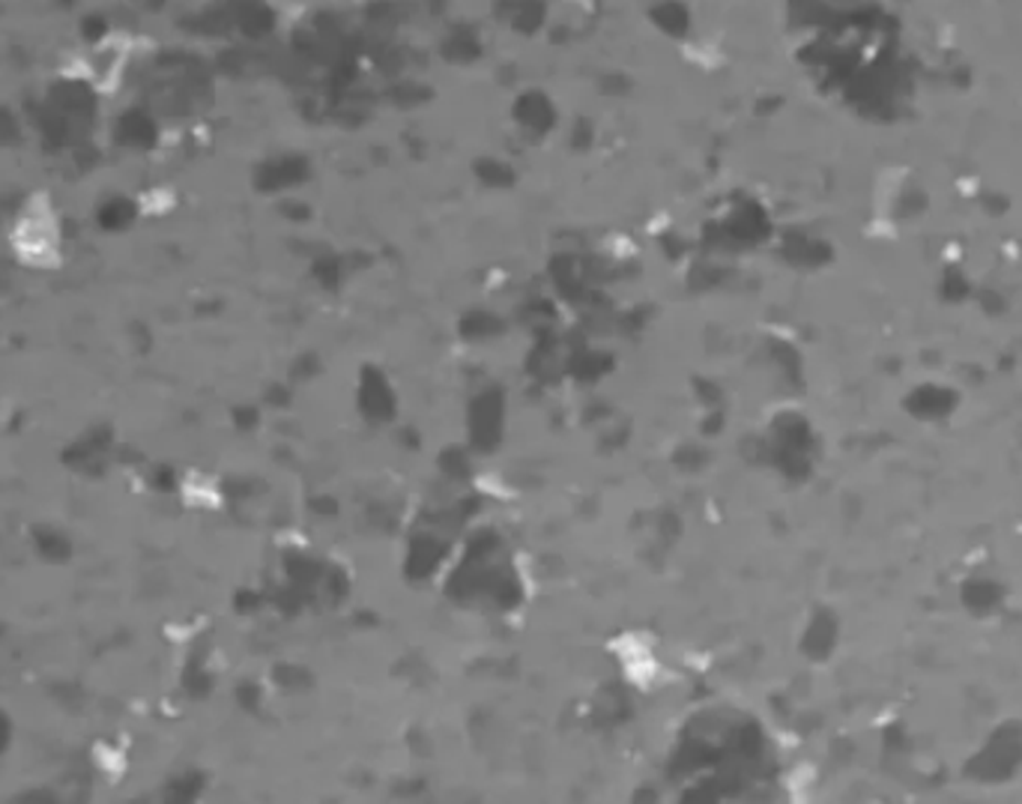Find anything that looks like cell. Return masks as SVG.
<instances>
[{"label":"cell","mask_w":1022,"mask_h":804,"mask_svg":"<svg viewBox=\"0 0 1022 804\" xmlns=\"http://www.w3.org/2000/svg\"><path fill=\"white\" fill-rule=\"evenodd\" d=\"M12 248L21 264L33 269H54L63 260L61 222L54 216L49 197H31L12 227Z\"/></svg>","instance_id":"6da1fadb"}]
</instances>
